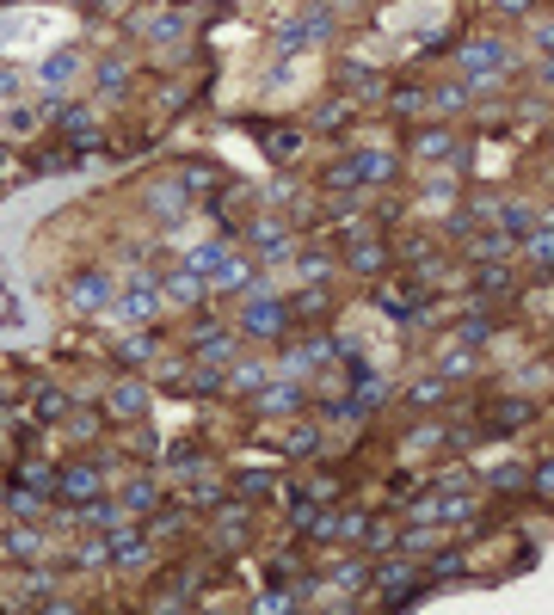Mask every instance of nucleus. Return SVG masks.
Returning a JSON list of instances; mask_svg holds the SVG:
<instances>
[{
	"label": "nucleus",
	"instance_id": "31",
	"mask_svg": "<svg viewBox=\"0 0 554 615\" xmlns=\"http://www.w3.org/2000/svg\"><path fill=\"white\" fill-rule=\"evenodd\" d=\"M351 265H358V271H382V246H358V252H351Z\"/></svg>",
	"mask_w": 554,
	"mask_h": 615
},
{
	"label": "nucleus",
	"instance_id": "37",
	"mask_svg": "<svg viewBox=\"0 0 554 615\" xmlns=\"http://www.w3.org/2000/svg\"><path fill=\"white\" fill-rule=\"evenodd\" d=\"M118 351H124V364H142V357H148V351H154V345H148V339H124V345H118Z\"/></svg>",
	"mask_w": 554,
	"mask_h": 615
},
{
	"label": "nucleus",
	"instance_id": "14",
	"mask_svg": "<svg viewBox=\"0 0 554 615\" xmlns=\"http://www.w3.org/2000/svg\"><path fill=\"white\" fill-rule=\"evenodd\" d=\"M197 357L204 364H235V333H204L197 339Z\"/></svg>",
	"mask_w": 554,
	"mask_h": 615
},
{
	"label": "nucleus",
	"instance_id": "33",
	"mask_svg": "<svg viewBox=\"0 0 554 615\" xmlns=\"http://www.w3.org/2000/svg\"><path fill=\"white\" fill-rule=\"evenodd\" d=\"M272 492V474H241V498H265Z\"/></svg>",
	"mask_w": 554,
	"mask_h": 615
},
{
	"label": "nucleus",
	"instance_id": "17",
	"mask_svg": "<svg viewBox=\"0 0 554 615\" xmlns=\"http://www.w3.org/2000/svg\"><path fill=\"white\" fill-rule=\"evenodd\" d=\"M524 258L554 265V222H549V228H536V234H524Z\"/></svg>",
	"mask_w": 554,
	"mask_h": 615
},
{
	"label": "nucleus",
	"instance_id": "15",
	"mask_svg": "<svg viewBox=\"0 0 554 615\" xmlns=\"http://www.w3.org/2000/svg\"><path fill=\"white\" fill-rule=\"evenodd\" d=\"M74 68H81V50H56V56H50V62H43V68H37V74H43V81H50V87H62V81H68V74H74Z\"/></svg>",
	"mask_w": 554,
	"mask_h": 615
},
{
	"label": "nucleus",
	"instance_id": "42",
	"mask_svg": "<svg viewBox=\"0 0 554 615\" xmlns=\"http://www.w3.org/2000/svg\"><path fill=\"white\" fill-rule=\"evenodd\" d=\"M474 283H481V289H505V271H499V265H487V271H481Z\"/></svg>",
	"mask_w": 554,
	"mask_h": 615
},
{
	"label": "nucleus",
	"instance_id": "40",
	"mask_svg": "<svg viewBox=\"0 0 554 615\" xmlns=\"http://www.w3.org/2000/svg\"><path fill=\"white\" fill-rule=\"evenodd\" d=\"M302 277H327V252H302Z\"/></svg>",
	"mask_w": 554,
	"mask_h": 615
},
{
	"label": "nucleus",
	"instance_id": "6",
	"mask_svg": "<svg viewBox=\"0 0 554 615\" xmlns=\"http://www.w3.org/2000/svg\"><path fill=\"white\" fill-rule=\"evenodd\" d=\"M118 314H124V320H148V314H154V283H148V277H130V289L118 296Z\"/></svg>",
	"mask_w": 554,
	"mask_h": 615
},
{
	"label": "nucleus",
	"instance_id": "25",
	"mask_svg": "<svg viewBox=\"0 0 554 615\" xmlns=\"http://www.w3.org/2000/svg\"><path fill=\"white\" fill-rule=\"evenodd\" d=\"M437 400H443V381H437V375H419L413 381V406H437Z\"/></svg>",
	"mask_w": 554,
	"mask_h": 615
},
{
	"label": "nucleus",
	"instance_id": "36",
	"mask_svg": "<svg viewBox=\"0 0 554 615\" xmlns=\"http://www.w3.org/2000/svg\"><path fill=\"white\" fill-rule=\"evenodd\" d=\"M105 560H112V542H87L81 548V566H105Z\"/></svg>",
	"mask_w": 554,
	"mask_h": 615
},
{
	"label": "nucleus",
	"instance_id": "23",
	"mask_svg": "<svg viewBox=\"0 0 554 615\" xmlns=\"http://www.w3.org/2000/svg\"><path fill=\"white\" fill-rule=\"evenodd\" d=\"M37 548H43V542H37V529H12V535H6V554H12V560H31Z\"/></svg>",
	"mask_w": 554,
	"mask_h": 615
},
{
	"label": "nucleus",
	"instance_id": "44",
	"mask_svg": "<svg viewBox=\"0 0 554 615\" xmlns=\"http://www.w3.org/2000/svg\"><path fill=\"white\" fill-rule=\"evenodd\" d=\"M536 487H542V492L554 498V462H542V468H536Z\"/></svg>",
	"mask_w": 554,
	"mask_h": 615
},
{
	"label": "nucleus",
	"instance_id": "18",
	"mask_svg": "<svg viewBox=\"0 0 554 615\" xmlns=\"http://www.w3.org/2000/svg\"><path fill=\"white\" fill-rule=\"evenodd\" d=\"M118 87H124V56H105L99 62V99H118Z\"/></svg>",
	"mask_w": 554,
	"mask_h": 615
},
{
	"label": "nucleus",
	"instance_id": "38",
	"mask_svg": "<svg viewBox=\"0 0 554 615\" xmlns=\"http://www.w3.org/2000/svg\"><path fill=\"white\" fill-rule=\"evenodd\" d=\"M314 123H320V129H339V123H345V105H320Z\"/></svg>",
	"mask_w": 554,
	"mask_h": 615
},
{
	"label": "nucleus",
	"instance_id": "12",
	"mask_svg": "<svg viewBox=\"0 0 554 615\" xmlns=\"http://www.w3.org/2000/svg\"><path fill=\"white\" fill-rule=\"evenodd\" d=\"M253 246H259L265 258H289V234H283L277 222H253Z\"/></svg>",
	"mask_w": 554,
	"mask_h": 615
},
{
	"label": "nucleus",
	"instance_id": "22",
	"mask_svg": "<svg viewBox=\"0 0 554 615\" xmlns=\"http://www.w3.org/2000/svg\"><path fill=\"white\" fill-rule=\"evenodd\" d=\"M450 148H456V142H450V129H425V135H419V154H425V160H443Z\"/></svg>",
	"mask_w": 554,
	"mask_h": 615
},
{
	"label": "nucleus",
	"instance_id": "9",
	"mask_svg": "<svg viewBox=\"0 0 554 615\" xmlns=\"http://www.w3.org/2000/svg\"><path fill=\"white\" fill-rule=\"evenodd\" d=\"M351 166H358V179H364V185L395 179V154H376V148H358V154H351Z\"/></svg>",
	"mask_w": 554,
	"mask_h": 615
},
{
	"label": "nucleus",
	"instance_id": "26",
	"mask_svg": "<svg viewBox=\"0 0 554 615\" xmlns=\"http://www.w3.org/2000/svg\"><path fill=\"white\" fill-rule=\"evenodd\" d=\"M314 443H320V437H314L308 425H296V431L283 437V450H289V456H314Z\"/></svg>",
	"mask_w": 554,
	"mask_h": 615
},
{
	"label": "nucleus",
	"instance_id": "20",
	"mask_svg": "<svg viewBox=\"0 0 554 615\" xmlns=\"http://www.w3.org/2000/svg\"><path fill=\"white\" fill-rule=\"evenodd\" d=\"M154 498H160V492L148 487V480H130V487H124V511H136L142 517V511H154Z\"/></svg>",
	"mask_w": 554,
	"mask_h": 615
},
{
	"label": "nucleus",
	"instance_id": "46",
	"mask_svg": "<svg viewBox=\"0 0 554 615\" xmlns=\"http://www.w3.org/2000/svg\"><path fill=\"white\" fill-rule=\"evenodd\" d=\"M12 87H19V74H6V68H0V93H12Z\"/></svg>",
	"mask_w": 554,
	"mask_h": 615
},
{
	"label": "nucleus",
	"instance_id": "5",
	"mask_svg": "<svg viewBox=\"0 0 554 615\" xmlns=\"http://www.w3.org/2000/svg\"><path fill=\"white\" fill-rule=\"evenodd\" d=\"M210 289H216V296H241V302H247L259 283H253V265H247V258H228V265L210 277Z\"/></svg>",
	"mask_w": 554,
	"mask_h": 615
},
{
	"label": "nucleus",
	"instance_id": "2",
	"mask_svg": "<svg viewBox=\"0 0 554 615\" xmlns=\"http://www.w3.org/2000/svg\"><path fill=\"white\" fill-rule=\"evenodd\" d=\"M505 68H512V43H499V37H481V43L462 50V74L468 81H499Z\"/></svg>",
	"mask_w": 554,
	"mask_h": 615
},
{
	"label": "nucleus",
	"instance_id": "30",
	"mask_svg": "<svg viewBox=\"0 0 554 615\" xmlns=\"http://www.w3.org/2000/svg\"><path fill=\"white\" fill-rule=\"evenodd\" d=\"M462 99H468V87H456V81H450V87H437V93H431V105H443V111H456V105H462Z\"/></svg>",
	"mask_w": 554,
	"mask_h": 615
},
{
	"label": "nucleus",
	"instance_id": "24",
	"mask_svg": "<svg viewBox=\"0 0 554 615\" xmlns=\"http://www.w3.org/2000/svg\"><path fill=\"white\" fill-rule=\"evenodd\" d=\"M327 185H333V191H358L364 179H358V166H351V160H339V166H327Z\"/></svg>",
	"mask_w": 554,
	"mask_h": 615
},
{
	"label": "nucleus",
	"instance_id": "16",
	"mask_svg": "<svg viewBox=\"0 0 554 615\" xmlns=\"http://www.w3.org/2000/svg\"><path fill=\"white\" fill-rule=\"evenodd\" d=\"M81 517H87V523H99V529H112V523L124 517V498H118V504H112V498H87V504H81Z\"/></svg>",
	"mask_w": 554,
	"mask_h": 615
},
{
	"label": "nucleus",
	"instance_id": "34",
	"mask_svg": "<svg viewBox=\"0 0 554 615\" xmlns=\"http://www.w3.org/2000/svg\"><path fill=\"white\" fill-rule=\"evenodd\" d=\"M37 412H43V419H62V394H56V388H37Z\"/></svg>",
	"mask_w": 554,
	"mask_h": 615
},
{
	"label": "nucleus",
	"instance_id": "35",
	"mask_svg": "<svg viewBox=\"0 0 554 615\" xmlns=\"http://www.w3.org/2000/svg\"><path fill=\"white\" fill-rule=\"evenodd\" d=\"M222 535L241 542V535H247V511H222Z\"/></svg>",
	"mask_w": 554,
	"mask_h": 615
},
{
	"label": "nucleus",
	"instance_id": "41",
	"mask_svg": "<svg viewBox=\"0 0 554 615\" xmlns=\"http://www.w3.org/2000/svg\"><path fill=\"white\" fill-rule=\"evenodd\" d=\"M179 179H191V185H216V173H210V166H179Z\"/></svg>",
	"mask_w": 554,
	"mask_h": 615
},
{
	"label": "nucleus",
	"instance_id": "7",
	"mask_svg": "<svg viewBox=\"0 0 554 615\" xmlns=\"http://www.w3.org/2000/svg\"><path fill=\"white\" fill-rule=\"evenodd\" d=\"M222 265H228V246H222V241H204V246H191V252H185V271H197L204 283H210Z\"/></svg>",
	"mask_w": 554,
	"mask_h": 615
},
{
	"label": "nucleus",
	"instance_id": "45",
	"mask_svg": "<svg viewBox=\"0 0 554 615\" xmlns=\"http://www.w3.org/2000/svg\"><path fill=\"white\" fill-rule=\"evenodd\" d=\"M536 43H542V50H554V25H542V31H536Z\"/></svg>",
	"mask_w": 554,
	"mask_h": 615
},
{
	"label": "nucleus",
	"instance_id": "8",
	"mask_svg": "<svg viewBox=\"0 0 554 615\" xmlns=\"http://www.w3.org/2000/svg\"><path fill=\"white\" fill-rule=\"evenodd\" d=\"M148 412V388L142 381H118L112 388V419H142Z\"/></svg>",
	"mask_w": 554,
	"mask_h": 615
},
{
	"label": "nucleus",
	"instance_id": "13",
	"mask_svg": "<svg viewBox=\"0 0 554 615\" xmlns=\"http://www.w3.org/2000/svg\"><path fill=\"white\" fill-rule=\"evenodd\" d=\"M499 222H505V234H512V241L536 234V210H530V204H505V210H499Z\"/></svg>",
	"mask_w": 554,
	"mask_h": 615
},
{
	"label": "nucleus",
	"instance_id": "43",
	"mask_svg": "<svg viewBox=\"0 0 554 615\" xmlns=\"http://www.w3.org/2000/svg\"><path fill=\"white\" fill-rule=\"evenodd\" d=\"M407 579H413L407 566H382V573H376V585H407Z\"/></svg>",
	"mask_w": 554,
	"mask_h": 615
},
{
	"label": "nucleus",
	"instance_id": "3",
	"mask_svg": "<svg viewBox=\"0 0 554 615\" xmlns=\"http://www.w3.org/2000/svg\"><path fill=\"white\" fill-rule=\"evenodd\" d=\"M241 327H247L253 339H277V333L289 327V308H283L277 296H265V289H253V296H247V314H241Z\"/></svg>",
	"mask_w": 554,
	"mask_h": 615
},
{
	"label": "nucleus",
	"instance_id": "39",
	"mask_svg": "<svg viewBox=\"0 0 554 615\" xmlns=\"http://www.w3.org/2000/svg\"><path fill=\"white\" fill-rule=\"evenodd\" d=\"M462 369H474V351H450L443 357V375H462Z\"/></svg>",
	"mask_w": 554,
	"mask_h": 615
},
{
	"label": "nucleus",
	"instance_id": "1",
	"mask_svg": "<svg viewBox=\"0 0 554 615\" xmlns=\"http://www.w3.org/2000/svg\"><path fill=\"white\" fill-rule=\"evenodd\" d=\"M333 31V6H308L302 19H289V25H277V50L283 56H296V50H308V43H320Z\"/></svg>",
	"mask_w": 554,
	"mask_h": 615
},
{
	"label": "nucleus",
	"instance_id": "47",
	"mask_svg": "<svg viewBox=\"0 0 554 615\" xmlns=\"http://www.w3.org/2000/svg\"><path fill=\"white\" fill-rule=\"evenodd\" d=\"M499 6H505V12H524V6H530V0H499Z\"/></svg>",
	"mask_w": 554,
	"mask_h": 615
},
{
	"label": "nucleus",
	"instance_id": "32",
	"mask_svg": "<svg viewBox=\"0 0 554 615\" xmlns=\"http://www.w3.org/2000/svg\"><path fill=\"white\" fill-rule=\"evenodd\" d=\"M19 487H31V492H50V487H56V474H50V468H25V474H19Z\"/></svg>",
	"mask_w": 554,
	"mask_h": 615
},
{
	"label": "nucleus",
	"instance_id": "10",
	"mask_svg": "<svg viewBox=\"0 0 554 615\" xmlns=\"http://www.w3.org/2000/svg\"><path fill=\"white\" fill-rule=\"evenodd\" d=\"M105 542H112V560H124V566H136L142 554H148V542H142V529H112Z\"/></svg>",
	"mask_w": 554,
	"mask_h": 615
},
{
	"label": "nucleus",
	"instance_id": "19",
	"mask_svg": "<svg viewBox=\"0 0 554 615\" xmlns=\"http://www.w3.org/2000/svg\"><path fill=\"white\" fill-rule=\"evenodd\" d=\"M166 296H179V302H197V296H204V277H197V271H173V277H166Z\"/></svg>",
	"mask_w": 554,
	"mask_h": 615
},
{
	"label": "nucleus",
	"instance_id": "11",
	"mask_svg": "<svg viewBox=\"0 0 554 615\" xmlns=\"http://www.w3.org/2000/svg\"><path fill=\"white\" fill-rule=\"evenodd\" d=\"M74 308H81V314H99V308H105V277H99V271H87V277L74 283Z\"/></svg>",
	"mask_w": 554,
	"mask_h": 615
},
{
	"label": "nucleus",
	"instance_id": "4",
	"mask_svg": "<svg viewBox=\"0 0 554 615\" xmlns=\"http://www.w3.org/2000/svg\"><path fill=\"white\" fill-rule=\"evenodd\" d=\"M56 492H62L68 504H87V498H99V468H93V462H81V468H62V474H56Z\"/></svg>",
	"mask_w": 554,
	"mask_h": 615
},
{
	"label": "nucleus",
	"instance_id": "21",
	"mask_svg": "<svg viewBox=\"0 0 554 615\" xmlns=\"http://www.w3.org/2000/svg\"><path fill=\"white\" fill-rule=\"evenodd\" d=\"M468 252H474V258H487V265H493V258H505V252H512V234H481V241L468 246Z\"/></svg>",
	"mask_w": 554,
	"mask_h": 615
},
{
	"label": "nucleus",
	"instance_id": "27",
	"mask_svg": "<svg viewBox=\"0 0 554 615\" xmlns=\"http://www.w3.org/2000/svg\"><path fill=\"white\" fill-rule=\"evenodd\" d=\"M296 148H302V135H296V129H277V135H272V148H265V154H272V160H289Z\"/></svg>",
	"mask_w": 554,
	"mask_h": 615
},
{
	"label": "nucleus",
	"instance_id": "29",
	"mask_svg": "<svg viewBox=\"0 0 554 615\" xmlns=\"http://www.w3.org/2000/svg\"><path fill=\"white\" fill-rule=\"evenodd\" d=\"M259 381H265V369H259V364H241L235 375H228V388H241V394H247V388H259Z\"/></svg>",
	"mask_w": 554,
	"mask_h": 615
},
{
	"label": "nucleus",
	"instance_id": "28",
	"mask_svg": "<svg viewBox=\"0 0 554 615\" xmlns=\"http://www.w3.org/2000/svg\"><path fill=\"white\" fill-rule=\"evenodd\" d=\"M289 406H296V388H289V381L265 388V412H289Z\"/></svg>",
	"mask_w": 554,
	"mask_h": 615
}]
</instances>
